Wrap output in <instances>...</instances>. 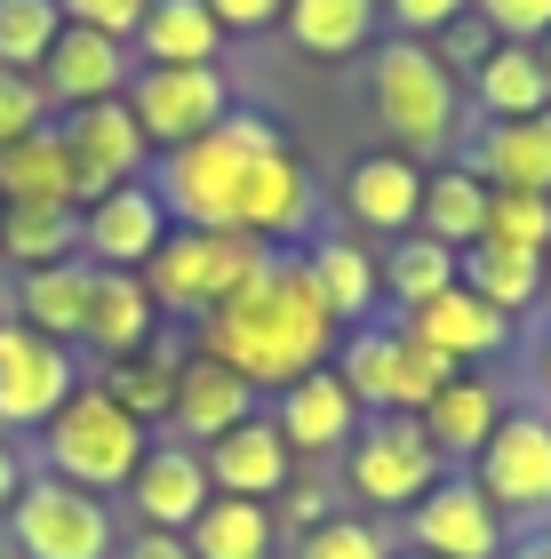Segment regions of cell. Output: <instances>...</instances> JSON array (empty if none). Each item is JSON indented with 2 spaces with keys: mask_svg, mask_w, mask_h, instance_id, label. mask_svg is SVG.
Returning <instances> with one entry per match:
<instances>
[{
  "mask_svg": "<svg viewBox=\"0 0 551 559\" xmlns=\"http://www.w3.org/2000/svg\"><path fill=\"white\" fill-rule=\"evenodd\" d=\"M392 328H399V320H392ZM447 376H464V368L447 360V352H432L423 336L399 328V344H392V408H384V416H423V400H432Z\"/></svg>",
  "mask_w": 551,
  "mask_h": 559,
  "instance_id": "obj_39",
  "label": "cell"
},
{
  "mask_svg": "<svg viewBox=\"0 0 551 559\" xmlns=\"http://www.w3.org/2000/svg\"><path fill=\"white\" fill-rule=\"evenodd\" d=\"M280 144H288V129L272 112L232 105L208 136H192L177 152H153V176H144V185L160 192L168 224H224V233H240V192H248V176H256V160L280 152Z\"/></svg>",
  "mask_w": 551,
  "mask_h": 559,
  "instance_id": "obj_3",
  "label": "cell"
},
{
  "mask_svg": "<svg viewBox=\"0 0 551 559\" xmlns=\"http://www.w3.org/2000/svg\"><path fill=\"white\" fill-rule=\"evenodd\" d=\"M40 431H48V440H40V448H48V472L72 479V488H88V496H120V488L136 479L144 448H153V431L120 408L96 376H88V384L72 392Z\"/></svg>",
  "mask_w": 551,
  "mask_h": 559,
  "instance_id": "obj_4",
  "label": "cell"
},
{
  "mask_svg": "<svg viewBox=\"0 0 551 559\" xmlns=\"http://www.w3.org/2000/svg\"><path fill=\"white\" fill-rule=\"evenodd\" d=\"M112 559H192V544H184V536H160V527H144V536H129Z\"/></svg>",
  "mask_w": 551,
  "mask_h": 559,
  "instance_id": "obj_49",
  "label": "cell"
},
{
  "mask_svg": "<svg viewBox=\"0 0 551 559\" xmlns=\"http://www.w3.org/2000/svg\"><path fill=\"white\" fill-rule=\"evenodd\" d=\"M48 120H57V105H48L40 72H0V144L48 129Z\"/></svg>",
  "mask_w": 551,
  "mask_h": 559,
  "instance_id": "obj_42",
  "label": "cell"
},
{
  "mask_svg": "<svg viewBox=\"0 0 551 559\" xmlns=\"http://www.w3.org/2000/svg\"><path fill=\"white\" fill-rule=\"evenodd\" d=\"M272 257H280V248H264L248 233H224V224H177V233L160 240V257L144 264V288H153L160 312L208 320L216 304H232Z\"/></svg>",
  "mask_w": 551,
  "mask_h": 559,
  "instance_id": "obj_5",
  "label": "cell"
},
{
  "mask_svg": "<svg viewBox=\"0 0 551 559\" xmlns=\"http://www.w3.org/2000/svg\"><path fill=\"white\" fill-rule=\"evenodd\" d=\"M272 520H280L288 536H312L320 520H336V512H328V488H312V479H304V488H288V496H280V512H272Z\"/></svg>",
  "mask_w": 551,
  "mask_h": 559,
  "instance_id": "obj_47",
  "label": "cell"
},
{
  "mask_svg": "<svg viewBox=\"0 0 551 559\" xmlns=\"http://www.w3.org/2000/svg\"><path fill=\"white\" fill-rule=\"evenodd\" d=\"M272 424H280V440L288 455H344L352 448V431L368 424V408L352 400V384H344L336 368H312V376H296L288 392H272Z\"/></svg>",
  "mask_w": 551,
  "mask_h": 559,
  "instance_id": "obj_16",
  "label": "cell"
},
{
  "mask_svg": "<svg viewBox=\"0 0 551 559\" xmlns=\"http://www.w3.org/2000/svg\"><path fill=\"white\" fill-rule=\"evenodd\" d=\"M0 559H9V551H0Z\"/></svg>",
  "mask_w": 551,
  "mask_h": 559,
  "instance_id": "obj_57",
  "label": "cell"
},
{
  "mask_svg": "<svg viewBox=\"0 0 551 559\" xmlns=\"http://www.w3.org/2000/svg\"><path fill=\"white\" fill-rule=\"evenodd\" d=\"M392 344H399V328H392V320L344 328V344H336V376L352 384V400H360L368 416H384V408H392Z\"/></svg>",
  "mask_w": 551,
  "mask_h": 559,
  "instance_id": "obj_37",
  "label": "cell"
},
{
  "mask_svg": "<svg viewBox=\"0 0 551 559\" xmlns=\"http://www.w3.org/2000/svg\"><path fill=\"white\" fill-rule=\"evenodd\" d=\"M224 24L208 0H153L144 24L129 33V57L136 64H224Z\"/></svg>",
  "mask_w": 551,
  "mask_h": 559,
  "instance_id": "obj_26",
  "label": "cell"
},
{
  "mask_svg": "<svg viewBox=\"0 0 551 559\" xmlns=\"http://www.w3.org/2000/svg\"><path fill=\"white\" fill-rule=\"evenodd\" d=\"M280 24L320 64H344V57H360V48L384 40V9H375V0H288Z\"/></svg>",
  "mask_w": 551,
  "mask_h": 559,
  "instance_id": "obj_30",
  "label": "cell"
},
{
  "mask_svg": "<svg viewBox=\"0 0 551 559\" xmlns=\"http://www.w3.org/2000/svg\"><path fill=\"white\" fill-rule=\"evenodd\" d=\"M536 57H543V72H551V33H543V40H536Z\"/></svg>",
  "mask_w": 551,
  "mask_h": 559,
  "instance_id": "obj_53",
  "label": "cell"
},
{
  "mask_svg": "<svg viewBox=\"0 0 551 559\" xmlns=\"http://www.w3.org/2000/svg\"><path fill=\"white\" fill-rule=\"evenodd\" d=\"M240 233L248 240H264V248H288V240H312L320 233V185H312V168L296 160V152H264L256 176H248V192H240Z\"/></svg>",
  "mask_w": 551,
  "mask_h": 559,
  "instance_id": "obj_17",
  "label": "cell"
},
{
  "mask_svg": "<svg viewBox=\"0 0 551 559\" xmlns=\"http://www.w3.org/2000/svg\"><path fill=\"white\" fill-rule=\"evenodd\" d=\"M129 112L153 152H177L232 112V81H224V64H136Z\"/></svg>",
  "mask_w": 551,
  "mask_h": 559,
  "instance_id": "obj_9",
  "label": "cell"
},
{
  "mask_svg": "<svg viewBox=\"0 0 551 559\" xmlns=\"http://www.w3.org/2000/svg\"><path fill=\"white\" fill-rule=\"evenodd\" d=\"M392 320L408 328V336H423L432 352H447L456 368H480V360H495V352L512 344V328H519V320H504V312H495V304H480V296L464 288V280H456V288H440L432 304H416V312H392Z\"/></svg>",
  "mask_w": 551,
  "mask_h": 559,
  "instance_id": "obj_21",
  "label": "cell"
},
{
  "mask_svg": "<svg viewBox=\"0 0 551 559\" xmlns=\"http://www.w3.org/2000/svg\"><path fill=\"white\" fill-rule=\"evenodd\" d=\"M464 96L480 120H536V112H551V72L528 40H495L488 64L464 81Z\"/></svg>",
  "mask_w": 551,
  "mask_h": 559,
  "instance_id": "obj_28",
  "label": "cell"
},
{
  "mask_svg": "<svg viewBox=\"0 0 551 559\" xmlns=\"http://www.w3.org/2000/svg\"><path fill=\"white\" fill-rule=\"evenodd\" d=\"M543 304H551V257H543Z\"/></svg>",
  "mask_w": 551,
  "mask_h": 559,
  "instance_id": "obj_54",
  "label": "cell"
},
{
  "mask_svg": "<svg viewBox=\"0 0 551 559\" xmlns=\"http://www.w3.org/2000/svg\"><path fill=\"white\" fill-rule=\"evenodd\" d=\"M88 288H96V264H88V257L48 264V272H16V320L40 328L48 344H81V328H88Z\"/></svg>",
  "mask_w": 551,
  "mask_h": 559,
  "instance_id": "obj_29",
  "label": "cell"
},
{
  "mask_svg": "<svg viewBox=\"0 0 551 559\" xmlns=\"http://www.w3.org/2000/svg\"><path fill=\"white\" fill-rule=\"evenodd\" d=\"M200 455H208V488H216V496L280 503V496L296 488V455H288V440H280V424H272V416L232 424L224 440H208Z\"/></svg>",
  "mask_w": 551,
  "mask_h": 559,
  "instance_id": "obj_19",
  "label": "cell"
},
{
  "mask_svg": "<svg viewBox=\"0 0 551 559\" xmlns=\"http://www.w3.org/2000/svg\"><path fill=\"white\" fill-rule=\"evenodd\" d=\"M536 384H543V408H551V328H543V344H536Z\"/></svg>",
  "mask_w": 551,
  "mask_h": 559,
  "instance_id": "obj_52",
  "label": "cell"
},
{
  "mask_svg": "<svg viewBox=\"0 0 551 559\" xmlns=\"http://www.w3.org/2000/svg\"><path fill=\"white\" fill-rule=\"evenodd\" d=\"M57 136L72 152V185H81V209L105 200L112 185H144L153 176V144H144L129 96H105V105H81L57 120Z\"/></svg>",
  "mask_w": 551,
  "mask_h": 559,
  "instance_id": "obj_10",
  "label": "cell"
},
{
  "mask_svg": "<svg viewBox=\"0 0 551 559\" xmlns=\"http://www.w3.org/2000/svg\"><path fill=\"white\" fill-rule=\"evenodd\" d=\"M464 168L488 192H551V112L536 120H471Z\"/></svg>",
  "mask_w": 551,
  "mask_h": 559,
  "instance_id": "obj_20",
  "label": "cell"
},
{
  "mask_svg": "<svg viewBox=\"0 0 551 559\" xmlns=\"http://www.w3.org/2000/svg\"><path fill=\"white\" fill-rule=\"evenodd\" d=\"M423 440H432L447 464H471V455L488 448V431L504 424V392L488 384V376H447V384L423 400Z\"/></svg>",
  "mask_w": 551,
  "mask_h": 559,
  "instance_id": "obj_25",
  "label": "cell"
},
{
  "mask_svg": "<svg viewBox=\"0 0 551 559\" xmlns=\"http://www.w3.org/2000/svg\"><path fill=\"white\" fill-rule=\"evenodd\" d=\"M304 272H312V288H320L336 328H368L375 304H384V264H375V248L360 233H312Z\"/></svg>",
  "mask_w": 551,
  "mask_h": 559,
  "instance_id": "obj_23",
  "label": "cell"
},
{
  "mask_svg": "<svg viewBox=\"0 0 551 559\" xmlns=\"http://www.w3.org/2000/svg\"><path fill=\"white\" fill-rule=\"evenodd\" d=\"M384 9V33L399 40H440L456 16H471V0H375Z\"/></svg>",
  "mask_w": 551,
  "mask_h": 559,
  "instance_id": "obj_43",
  "label": "cell"
},
{
  "mask_svg": "<svg viewBox=\"0 0 551 559\" xmlns=\"http://www.w3.org/2000/svg\"><path fill=\"white\" fill-rule=\"evenodd\" d=\"M471 16H480L495 40H528V48L551 33V0H471Z\"/></svg>",
  "mask_w": 551,
  "mask_h": 559,
  "instance_id": "obj_44",
  "label": "cell"
},
{
  "mask_svg": "<svg viewBox=\"0 0 551 559\" xmlns=\"http://www.w3.org/2000/svg\"><path fill=\"white\" fill-rule=\"evenodd\" d=\"M64 33L57 0H0V72H40Z\"/></svg>",
  "mask_w": 551,
  "mask_h": 559,
  "instance_id": "obj_38",
  "label": "cell"
},
{
  "mask_svg": "<svg viewBox=\"0 0 551 559\" xmlns=\"http://www.w3.org/2000/svg\"><path fill=\"white\" fill-rule=\"evenodd\" d=\"M208 9H216V24H224V33H264V24H280L288 16V0H208Z\"/></svg>",
  "mask_w": 551,
  "mask_h": 559,
  "instance_id": "obj_48",
  "label": "cell"
},
{
  "mask_svg": "<svg viewBox=\"0 0 551 559\" xmlns=\"http://www.w3.org/2000/svg\"><path fill=\"white\" fill-rule=\"evenodd\" d=\"M375 264H384V296L399 304V312H416V304H432L440 288H456V280H464V257H456V248H440V240H423V233L392 240Z\"/></svg>",
  "mask_w": 551,
  "mask_h": 559,
  "instance_id": "obj_35",
  "label": "cell"
},
{
  "mask_svg": "<svg viewBox=\"0 0 551 559\" xmlns=\"http://www.w3.org/2000/svg\"><path fill=\"white\" fill-rule=\"evenodd\" d=\"M416 209H423V160H408V152L384 144L344 168V216H352L360 240H408Z\"/></svg>",
  "mask_w": 551,
  "mask_h": 559,
  "instance_id": "obj_15",
  "label": "cell"
},
{
  "mask_svg": "<svg viewBox=\"0 0 551 559\" xmlns=\"http://www.w3.org/2000/svg\"><path fill=\"white\" fill-rule=\"evenodd\" d=\"M408 551H432V559H504L512 551V527L480 496V479H471V472H447L423 503H408Z\"/></svg>",
  "mask_w": 551,
  "mask_h": 559,
  "instance_id": "obj_12",
  "label": "cell"
},
{
  "mask_svg": "<svg viewBox=\"0 0 551 559\" xmlns=\"http://www.w3.org/2000/svg\"><path fill=\"white\" fill-rule=\"evenodd\" d=\"M368 112L384 129V144L423 160V168L464 152V136H471L464 81L432 57V40H399V33H384L368 48Z\"/></svg>",
  "mask_w": 551,
  "mask_h": 559,
  "instance_id": "obj_2",
  "label": "cell"
},
{
  "mask_svg": "<svg viewBox=\"0 0 551 559\" xmlns=\"http://www.w3.org/2000/svg\"><path fill=\"white\" fill-rule=\"evenodd\" d=\"M464 472L504 512V527H551V416L543 408H504V424L488 431V448Z\"/></svg>",
  "mask_w": 551,
  "mask_h": 559,
  "instance_id": "obj_8",
  "label": "cell"
},
{
  "mask_svg": "<svg viewBox=\"0 0 551 559\" xmlns=\"http://www.w3.org/2000/svg\"><path fill=\"white\" fill-rule=\"evenodd\" d=\"M168 233H177V224H168L153 185H112L105 200H88V209H81V257L105 264V272H144L160 257Z\"/></svg>",
  "mask_w": 551,
  "mask_h": 559,
  "instance_id": "obj_13",
  "label": "cell"
},
{
  "mask_svg": "<svg viewBox=\"0 0 551 559\" xmlns=\"http://www.w3.org/2000/svg\"><path fill=\"white\" fill-rule=\"evenodd\" d=\"M399 559H432V551H399Z\"/></svg>",
  "mask_w": 551,
  "mask_h": 559,
  "instance_id": "obj_55",
  "label": "cell"
},
{
  "mask_svg": "<svg viewBox=\"0 0 551 559\" xmlns=\"http://www.w3.org/2000/svg\"><path fill=\"white\" fill-rule=\"evenodd\" d=\"M416 233L423 240H440V248H480L488 233V185L471 176L464 160H440V168H423V209H416Z\"/></svg>",
  "mask_w": 551,
  "mask_h": 559,
  "instance_id": "obj_31",
  "label": "cell"
},
{
  "mask_svg": "<svg viewBox=\"0 0 551 559\" xmlns=\"http://www.w3.org/2000/svg\"><path fill=\"white\" fill-rule=\"evenodd\" d=\"M0 200L9 209H81V185H72V152L57 136V120L16 144H0Z\"/></svg>",
  "mask_w": 551,
  "mask_h": 559,
  "instance_id": "obj_27",
  "label": "cell"
},
{
  "mask_svg": "<svg viewBox=\"0 0 551 559\" xmlns=\"http://www.w3.org/2000/svg\"><path fill=\"white\" fill-rule=\"evenodd\" d=\"M192 559H280V520L272 503H248V496H208V512L184 527Z\"/></svg>",
  "mask_w": 551,
  "mask_h": 559,
  "instance_id": "obj_32",
  "label": "cell"
},
{
  "mask_svg": "<svg viewBox=\"0 0 551 559\" xmlns=\"http://www.w3.org/2000/svg\"><path fill=\"white\" fill-rule=\"evenodd\" d=\"M0 224H9V200H0Z\"/></svg>",
  "mask_w": 551,
  "mask_h": 559,
  "instance_id": "obj_56",
  "label": "cell"
},
{
  "mask_svg": "<svg viewBox=\"0 0 551 559\" xmlns=\"http://www.w3.org/2000/svg\"><path fill=\"white\" fill-rule=\"evenodd\" d=\"M96 384H105L144 431L168 424V408H177V360H168V352H129V360H105Z\"/></svg>",
  "mask_w": 551,
  "mask_h": 559,
  "instance_id": "obj_36",
  "label": "cell"
},
{
  "mask_svg": "<svg viewBox=\"0 0 551 559\" xmlns=\"http://www.w3.org/2000/svg\"><path fill=\"white\" fill-rule=\"evenodd\" d=\"M480 240L551 257V192H488V233Z\"/></svg>",
  "mask_w": 551,
  "mask_h": 559,
  "instance_id": "obj_41",
  "label": "cell"
},
{
  "mask_svg": "<svg viewBox=\"0 0 551 559\" xmlns=\"http://www.w3.org/2000/svg\"><path fill=\"white\" fill-rule=\"evenodd\" d=\"M153 336H160V304H153V288H144V272H105L96 264L81 344H96L105 360H129V352H153Z\"/></svg>",
  "mask_w": 551,
  "mask_h": 559,
  "instance_id": "obj_24",
  "label": "cell"
},
{
  "mask_svg": "<svg viewBox=\"0 0 551 559\" xmlns=\"http://www.w3.org/2000/svg\"><path fill=\"white\" fill-rule=\"evenodd\" d=\"M81 257V209H9L0 224V264L16 272H48Z\"/></svg>",
  "mask_w": 551,
  "mask_h": 559,
  "instance_id": "obj_34",
  "label": "cell"
},
{
  "mask_svg": "<svg viewBox=\"0 0 551 559\" xmlns=\"http://www.w3.org/2000/svg\"><path fill=\"white\" fill-rule=\"evenodd\" d=\"M129 81H136L129 40L88 33V24H64L57 48H48V64H40V88H48V105H57V112H81V105H105V96H129Z\"/></svg>",
  "mask_w": 551,
  "mask_h": 559,
  "instance_id": "obj_18",
  "label": "cell"
},
{
  "mask_svg": "<svg viewBox=\"0 0 551 559\" xmlns=\"http://www.w3.org/2000/svg\"><path fill=\"white\" fill-rule=\"evenodd\" d=\"M16 496H24V464H16V448L0 440V512H9Z\"/></svg>",
  "mask_w": 551,
  "mask_h": 559,
  "instance_id": "obj_50",
  "label": "cell"
},
{
  "mask_svg": "<svg viewBox=\"0 0 551 559\" xmlns=\"http://www.w3.org/2000/svg\"><path fill=\"white\" fill-rule=\"evenodd\" d=\"M504 559H551V527H528V536H512Z\"/></svg>",
  "mask_w": 551,
  "mask_h": 559,
  "instance_id": "obj_51",
  "label": "cell"
},
{
  "mask_svg": "<svg viewBox=\"0 0 551 559\" xmlns=\"http://www.w3.org/2000/svg\"><path fill=\"white\" fill-rule=\"evenodd\" d=\"M543 416H551V408H543Z\"/></svg>",
  "mask_w": 551,
  "mask_h": 559,
  "instance_id": "obj_58",
  "label": "cell"
},
{
  "mask_svg": "<svg viewBox=\"0 0 551 559\" xmlns=\"http://www.w3.org/2000/svg\"><path fill=\"white\" fill-rule=\"evenodd\" d=\"M296 559H399V544H392L384 520L336 512V520H320L312 536H296Z\"/></svg>",
  "mask_w": 551,
  "mask_h": 559,
  "instance_id": "obj_40",
  "label": "cell"
},
{
  "mask_svg": "<svg viewBox=\"0 0 551 559\" xmlns=\"http://www.w3.org/2000/svg\"><path fill=\"white\" fill-rule=\"evenodd\" d=\"M192 352H208V360H224L232 376H248L256 392H288L296 376H312V368H328L336 360V344H344V328L328 320V304H320L312 288V272L304 257H272L232 304H216L208 320H192Z\"/></svg>",
  "mask_w": 551,
  "mask_h": 559,
  "instance_id": "obj_1",
  "label": "cell"
},
{
  "mask_svg": "<svg viewBox=\"0 0 551 559\" xmlns=\"http://www.w3.org/2000/svg\"><path fill=\"white\" fill-rule=\"evenodd\" d=\"M72 392H81L72 344H48L40 328L0 320V431H40Z\"/></svg>",
  "mask_w": 551,
  "mask_h": 559,
  "instance_id": "obj_11",
  "label": "cell"
},
{
  "mask_svg": "<svg viewBox=\"0 0 551 559\" xmlns=\"http://www.w3.org/2000/svg\"><path fill=\"white\" fill-rule=\"evenodd\" d=\"M120 496H129V512H136L144 527H160V536H184V527L208 512V496H216V488H208V455L168 431V440L144 448V464H136V479H129Z\"/></svg>",
  "mask_w": 551,
  "mask_h": 559,
  "instance_id": "obj_14",
  "label": "cell"
},
{
  "mask_svg": "<svg viewBox=\"0 0 551 559\" xmlns=\"http://www.w3.org/2000/svg\"><path fill=\"white\" fill-rule=\"evenodd\" d=\"M440 479H447V455L423 440L416 416H368L352 431V448H344V496H352L368 520L408 512V503H423Z\"/></svg>",
  "mask_w": 551,
  "mask_h": 559,
  "instance_id": "obj_6",
  "label": "cell"
},
{
  "mask_svg": "<svg viewBox=\"0 0 551 559\" xmlns=\"http://www.w3.org/2000/svg\"><path fill=\"white\" fill-rule=\"evenodd\" d=\"M9 536H16V559H112L120 551L112 503L57 472L24 479V496L9 503Z\"/></svg>",
  "mask_w": 551,
  "mask_h": 559,
  "instance_id": "obj_7",
  "label": "cell"
},
{
  "mask_svg": "<svg viewBox=\"0 0 551 559\" xmlns=\"http://www.w3.org/2000/svg\"><path fill=\"white\" fill-rule=\"evenodd\" d=\"M488 48H495V33H488V24H480V16H456V24H447V33L432 40V57H440L447 72H456V81H471V72L488 64Z\"/></svg>",
  "mask_w": 551,
  "mask_h": 559,
  "instance_id": "obj_45",
  "label": "cell"
},
{
  "mask_svg": "<svg viewBox=\"0 0 551 559\" xmlns=\"http://www.w3.org/2000/svg\"><path fill=\"white\" fill-rule=\"evenodd\" d=\"M57 9H64V24H88V33L129 40L136 24H144V9H153V0H57Z\"/></svg>",
  "mask_w": 551,
  "mask_h": 559,
  "instance_id": "obj_46",
  "label": "cell"
},
{
  "mask_svg": "<svg viewBox=\"0 0 551 559\" xmlns=\"http://www.w3.org/2000/svg\"><path fill=\"white\" fill-rule=\"evenodd\" d=\"M464 288L480 296V304H495L504 320H528L536 304H543V257L480 240V248H464Z\"/></svg>",
  "mask_w": 551,
  "mask_h": 559,
  "instance_id": "obj_33",
  "label": "cell"
},
{
  "mask_svg": "<svg viewBox=\"0 0 551 559\" xmlns=\"http://www.w3.org/2000/svg\"><path fill=\"white\" fill-rule=\"evenodd\" d=\"M256 400L264 392L248 384V376H232L224 360H208V352H192V360H177V408H168V431L192 440V448H208L232 424L256 416Z\"/></svg>",
  "mask_w": 551,
  "mask_h": 559,
  "instance_id": "obj_22",
  "label": "cell"
}]
</instances>
